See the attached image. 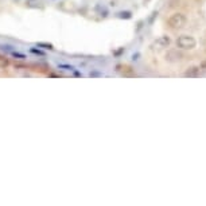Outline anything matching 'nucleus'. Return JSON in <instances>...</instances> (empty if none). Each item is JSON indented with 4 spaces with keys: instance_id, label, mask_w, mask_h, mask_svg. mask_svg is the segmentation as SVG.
I'll return each mask as SVG.
<instances>
[{
    "instance_id": "nucleus-7",
    "label": "nucleus",
    "mask_w": 206,
    "mask_h": 206,
    "mask_svg": "<svg viewBox=\"0 0 206 206\" xmlns=\"http://www.w3.org/2000/svg\"><path fill=\"white\" fill-rule=\"evenodd\" d=\"M0 49L4 50V51H7V53H9V51L14 50V46H9V45H0Z\"/></svg>"
},
{
    "instance_id": "nucleus-3",
    "label": "nucleus",
    "mask_w": 206,
    "mask_h": 206,
    "mask_svg": "<svg viewBox=\"0 0 206 206\" xmlns=\"http://www.w3.org/2000/svg\"><path fill=\"white\" fill-rule=\"evenodd\" d=\"M170 43H171V39L168 38V37H159L158 39H155V41L152 42L151 47L154 50H163V49L170 46Z\"/></svg>"
},
{
    "instance_id": "nucleus-2",
    "label": "nucleus",
    "mask_w": 206,
    "mask_h": 206,
    "mask_svg": "<svg viewBox=\"0 0 206 206\" xmlns=\"http://www.w3.org/2000/svg\"><path fill=\"white\" fill-rule=\"evenodd\" d=\"M167 24L171 27V28H182V27L186 24V16L183 14H179V12L172 14L171 16L168 18Z\"/></svg>"
},
{
    "instance_id": "nucleus-12",
    "label": "nucleus",
    "mask_w": 206,
    "mask_h": 206,
    "mask_svg": "<svg viewBox=\"0 0 206 206\" xmlns=\"http://www.w3.org/2000/svg\"><path fill=\"white\" fill-rule=\"evenodd\" d=\"M199 1H206V0H199Z\"/></svg>"
},
{
    "instance_id": "nucleus-9",
    "label": "nucleus",
    "mask_w": 206,
    "mask_h": 206,
    "mask_svg": "<svg viewBox=\"0 0 206 206\" xmlns=\"http://www.w3.org/2000/svg\"><path fill=\"white\" fill-rule=\"evenodd\" d=\"M58 67H65V70H74V67H73L72 65L69 66V65H59L58 64Z\"/></svg>"
},
{
    "instance_id": "nucleus-8",
    "label": "nucleus",
    "mask_w": 206,
    "mask_h": 206,
    "mask_svg": "<svg viewBox=\"0 0 206 206\" xmlns=\"http://www.w3.org/2000/svg\"><path fill=\"white\" fill-rule=\"evenodd\" d=\"M120 18H125V19H129V18H131V12H120Z\"/></svg>"
},
{
    "instance_id": "nucleus-1",
    "label": "nucleus",
    "mask_w": 206,
    "mask_h": 206,
    "mask_svg": "<svg viewBox=\"0 0 206 206\" xmlns=\"http://www.w3.org/2000/svg\"><path fill=\"white\" fill-rule=\"evenodd\" d=\"M177 46L182 50H190L197 46V41L194 39V37L190 35H180L177 39Z\"/></svg>"
},
{
    "instance_id": "nucleus-11",
    "label": "nucleus",
    "mask_w": 206,
    "mask_h": 206,
    "mask_svg": "<svg viewBox=\"0 0 206 206\" xmlns=\"http://www.w3.org/2000/svg\"><path fill=\"white\" fill-rule=\"evenodd\" d=\"M201 67H202V69H206V59L201 62Z\"/></svg>"
},
{
    "instance_id": "nucleus-6",
    "label": "nucleus",
    "mask_w": 206,
    "mask_h": 206,
    "mask_svg": "<svg viewBox=\"0 0 206 206\" xmlns=\"http://www.w3.org/2000/svg\"><path fill=\"white\" fill-rule=\"evenodd\" d=\"M8 54L12 55V57H15V58H18V59H26L27 58L23 53H18V51H14V50H12V51H9Z\"/></svg>"
},
{
    "instance_id": "nucleus-5",
    "label": "nucleus",
    "mask_w": 206,
    "mask_h": 206,
    "mask_svg": "<svg viewBox=\"0 0 206 206\" xmlns=\"http://www.w3.org/2000/svg\"><path fill=\"white\" fill-rule=\"evenodd\" d=\"M198 70H199V67H190V69L185 73V76L186 77H195L198 74Z\"/></svg>"
},
{
    "instance_id": "nucleus-10",
    "label": "nucleus",
    "mask_w": 206,
    "mask_h": 206,
    "mask_svg": "<svg viewBox=\"0 0 206 206\" xmlns=\"http://www.w3.org/2000/svg\"><path fill=\"white\" fill-rule=\"evenodd\" d=\"M31 51L34 53V54H38V55H45V53L39 51V50H35V49H31Z\"/></svg>"
},
{
    "instance_id": "nucleus-4",
    "label": "nucleus",
    "mask_w": 206,
    "mask_h": 206,
    "mask_svg": "<svg viewBox=\"0 0 206 206\" xmlns=\"http://www.w3.org/2000/svg\"><path fill=\"white\" fill-rule=\"evenodd\" d=\"M166 58H167V61H170V62H175V61H178L179 58H182V54H180L177 49H172V50H168V51H167Z\"/></svg>"
}]
</instances>
